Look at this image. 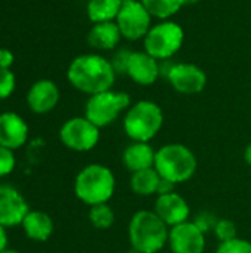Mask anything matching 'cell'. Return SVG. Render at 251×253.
<instances>
[{
  "label": "cell",
  "instance_id": "obj_1",
  "mask_svg": "<svg viewBox=\"0 0 251 253\" xmlns=\"http://www.w3.org/2000/svg\"><path fill=\"white\" fill-rule=\"evenodd\" d=\"M115 74L111 61L98 53H86L74 58L67 71L68 82L77 90L90 96L112 89Z\"/></svg>",
  "mask_w": 251,
  "mask_h": 253
},
{
  "label": "cell",
  "instance_id": "obj_2",
  "mask_svg": "<svg viewBox=\"0 0 251 253\" xmlns=\"http://www.w3.org/2000/svg\"><path fill=\"white\" fill-rule=\"evenodd\" d=\"M170 228L154 211H139L129 222V242L141 253H158L169 243Z\"/></svg>",
  "mask_w": 251,
  "mask_h": 253
},
{
  "label": "cell",
  "instance_id": "obj_3",
  "mask_svg": "<svg viewBox=\"0 0 251 253\" xmlns=\"http://www.w3.org/2000/svg\"><path fill=\"white\" fill-rule=\"evenodd\" d=\"M115 191V176L104 165H89L83 168L74 182V193L78 200L89 206L108 203Z\"/></svg>",
  "mask_w": 251,
  "mask_h": 253
},
{
  "label": "cell",
  "instance_id": "obj_4",
  "mask_svg": "<svg viewBox=\"0 0 251 253\" xmlns=\"http://www.w3.org/2000/svg\"><path fill=\"white\" fill-rule=\"evenodd\" d=\"M154 169L163 179L182 184L194 176L197 157L183 144H167L155 151Z\"/></svg>",
  "mask_w": 251,
  "mask_h": 253
},
{
  "label": "cell",
  "instance_id": "obj_5",
  "mask_svg": "<svg viewBox=\"0 0 251 253\" xmlns=\"http://www.w3.org/2000/svg\"><path fill=\"white\" fill-rule=\"evenodd\" d=\"M164 114L154 101H138L126 111L123 127L126 135L135 142H149L163 127Z\"/></svg>",
  "mask_w": 251,
  "mask_h": 253
},
{
  "label": "cell",
  "instance_id": "obj_6",
  "mask_svg": "<svg viewBox=\"0 0 251 253\" xmlns=\"http://www.w3.org/2000/svg\"><path fill=\"white\" fill-rule=\"evenodd\" d=\"M185 40L183 28L172 21H160L152 25L143 39V50L158 61H166L175 56Z\"/></svg>",
  "mask_w": 251,
  "mask_h": 253
},
{
  "label": "cell",
  "instance_id": "obj_7",
  "mask_svg": "<svg viewBox=\"0 0 251 253\" xmlns=\"http://www.w3.org/2000/svg\"><path fill=\"white\" fill-rule=\"evenodd\" d=\"M130 102V96L126 92L109 89L95 93L86 102L84 117L101 129L114 123L123 111H127Z\"/></svg>",
  "mask_w": 251,
  "mask_h": 253
},
{
  "label": "cell",
  "instance_id": "obj_8",
  "mask_svg": "<svg viewBox=\"0 0 251 253\" xmlns=\"http://www.w3.org/2000/svg\"><path fill=\"white\" fill-rule=\"evenodd\" d=\"M123 39L136 42L143 40L152 27V16L141 0H123V6L115 19Z\"/></svg>",
  "mask_w": 251,
  "mask_h": 253
},
{
  "label": "cell",
  "instance_id": "obj_9",
  "mask_svg": "<svg viewBox=\"0 0 251 253\" xmlns=\"http://www.w3.org/2000/svg\"><path fill=\"white\" fill-rule=\"evenodd\" d=\"M99 127L86 117H72L67 120L59 130L62 144L78 153L93 150L99 142Z\"/></svg>",
  "mask_w": 251,
  "mask_h": 253
},
{
  "label": "cell",
  "instance_id": "obj_10",
  "mask_svg": "<svg viewBox=\"0 0 251 253\" xmlns=\"http://www.w3.org/2000/svg\"><path fill=\"white\" fill-rule=\"evenodd\" d=\"M167 80L176 92L183 95H195L204 90L207 84V74L195 64L179 62L170 65Z\"/></svg>",
  "mask_w": 251,
  "mask_h": 253
},
{
  "label": "cell",
  "instance_id": "obj_11",
  "mask_svg": "<svg viewBox=\"0 0 251 253\" xmlns=\"http://www.w3.org/2000/svg\"><path fill=\"white\" fill-rule=\"evenodd\" d=\"M169 246L172 253H204L206 234L194 221H186L170 228Z\"/></svg>",
  "mask_w": 251,
  "mask_h": 253
},
{
  "label": "cell",
  "instance_id": "obj_12",
  "mask_svg": "<svg viewBox=\"0 0 251 253\" xmlns=\"http://www.w3.org/2000/svg\"><path fill=\"white\" fill-rule=\"evenodd\" d=\"M28 212V205L19 191L10 185L0 184V225L4 228L19 225Z\"/></svg>",
  "mask_w": 251,
  "mask_h": 253
},
{
  "label": "cell",
  "instance_id": "obj_13",
  "mask_svg": "<svg viewBox=\"0 0 251 253\" xmlns=\"http://www.w3.org/2000/svg\"><path fill=\"white\" fill-rule=\"evenodd\" d=\"M161 70H160L158 59L152 58L145 50L130 52L124 74H127L136 84L151 86L157 82Z\"/></svg>",
  "mask_w": 251,
  "mask_h": 253
},
{
  "label": "cell",
  "instance_id": "obj_14",
  "mask_svg": "<svg viewBox=\"0 0 251 253\" xmlns=\"http://www.w3.org/2000/svg\"><path fill=\"white\" fill-rule=\"evenodd\" d=\"M154 212L166 222L167 227H175L189 221V205L178 193L157 196Z\"/></svg>",
  "mask_w": 251,
  "mask_h": 253
},
{
  "label": "cell",
  "instance_id": "obj_15",
  "mask_svg": "<svg viewBox=\"0 0 251 253\" xmlns=\"http://www.w3.org/2000/svg\"><path fill=\"white\" fill-rule=\"evenodd\" d=\"M59 101V89L52 80L36 82L27 95V102L31 111L36 114H44L52 111Z\"/></svg>",
  "mask_w": 251,
  "mask_h": 253
},
{
  "label": "cell",
  "instance_id": "obj_16",
  "mask_svg": "<svg viewBox=\"0 0 251 253\" xmlns=\"http://www.w3.org/2000/svg\"><path fill=\"white\" fill-rule=\"evenodd\" d=\"M28 138V126L16 113L0 114V145L16 150L25 144Z\"/></svg>",
  "mask_w": 251,
  "mask_h": 253
},
{
  "label": "cell",
  "instance_id": "obj_17",
  "mask_svg": "<svg viewBox=\"0 0 251 253\" xmlns=\"http://www.w3.org/2000/svg\"><path fill=\"white\" fill-rule=\"evenodd\" d=\"M121 39L123 36L115 21L93 24V27L87 34V43L93 49H99V50L115 49Z\"/></svg>",
  "mask_w": 251,
  "mask_h": 253
},
{
  "label": "cell",
  "instance_id": "obj_18",
  "mask_svg": "<svg viewBox=\"0 0 251 253\" xmlns=\"http://www.w3.org/2000/svg\"><path fill=\"white\" fill-rule=\"evenodd\" d=\"M155 151L149 142H132L123 151V163L133 173L138 170L154 168Z\"/></svg>",
  "mask_w": 251,
  "mask_h": 253
},
{
  "label": "cell",
  "instance_id": "obj_19",
  "mask_svg": "<svg viewBox=\"0 0 251 253\" xmlns=\"http://www.w3.org/2000/svg\"><path fill=\"white\" fill-rule=\"evenodd\" d=\"M21 225L27 237L36 242H46L53 233L52 218L40 211H30Z\"/></svg>",
  "mask_w": 251,
  "mask_h": 253
},
{
  "label": "cell",
  "instance_id": "obj_20",
  "mask_svg": "<svg viewBox=\"0 0 251 253\" xmlns=\"http://www.w3.org/2000/svg\"><path fill=\"white\" fill-rule=\"evenodd\" d=\"M160 182H161V176L158 175V172L154 168H149V169H143V170H138L132 173L130 188L135 194L148 197V196L157 194Z\"/></svg>",
  "mask_w": 251,
  "mask_h": 253
},
{
  "label": "cell",
  "instance_id": "obj_21",
  "mask_svg": "<svg viewBox=\"0 0 251 253\" xmlns=\"http://www.w3.org/2000/svg\"><path fill=\"white\" fill-rule=\"evenodd\" d=\"M121 6L123 0H89L86 7L87 18L93 24L115 21Z\"/></svg>",
  "mask_w": 251,
  "mask_h": 253
},
{
  "label": "cell",
  "instance_id": "obj_22",
  "mask_svg": "<svg viewBox=\"0 0 251 253\" xmlns=\"http://www.w3.org/2000/svg\"><path fill=\"white\" fill-rule=\"evenodd\" d=\"M141 3L145 6L152 18H157L160 21L170 19L183 6L182 0H141Z\"/></svg>",
  "mask_w": 251,
  "mask_h": 253
},
{
  "label": "cell",
  "instance_id": "obj_23",
  "mask_svg": "<svg viewBox=\"0 0 251 253\" xmlns=\"http://www.w3.org/2000/svg\"><path fill=\"white\" fill-rule=\"evenodd\" d=\"M89 221L98 230H108L112 227L115 221V215H114V211L108 206V203L95 205V206H90Z\"/></svg>",
  "mask_w": 251,
  "mask_h": 253
},
{
  "label": "cell",
  "instance_id": "obj_24",
  "mask_svg": "<svg viewBox=\"0 0 251 253\" xmlns=\"http://www.w3.org/2000/svg\"><path fill=\"white\" fill-rule=\"evenodd\" d=\"M213 231H215V236L217 237V240L220 243L231 242V240L238 237L237 236V225L231 219H217Z\"/></svg>",
  "mask_w": 251,
  "mask_h": 253
},
{
  "label": "cell",
  "instance_id": "obj_25",
  "mask_svg": "<svg viewBox=\"0 0 251 253\" xmlns=\"http://www.w3.org/2000/svg\"><path fill=\"white\" fill-rule=\"evenodd\" d=\"M216 253H251V242L237 237L231 242L219 243Z\"/></svg>",
  "mask_w": 251,
  "mask_h": 253
},
{
  "label": "cell",
  "instance_id": "obj_26",
  "mask_svg": "<svg viewBox=\"0 0 251 253\" xmlns=\"http://www.w3.org/2000/svg\"><path fill=\"white\" fill-rule=\"evenodd\" d=\"M15 89V76L9 68L0 67V99L12 95Z\"/></svg>",
  "mask_w": 251,
  "mask_h": 253
},
{
  "label": "cell",
  "instance_id": "obj_27",
  "mask_svg": "<svg viewBox=\"0 0 251 253\" xmlns=\"http://www.w3.org/2000/svg\"><path fill=\"white\" fill-rule=\"evenodd\" d=\"M13 169H15L13 150H9V148L0 145V178L12 173Z\"/></svg>",
  "mask_w": 251,
  "mask_h": 253
},
{
  "label": "cell",
  "instance_id": "obj_28",
  "mask_svg": "<svg viewBox=\"0 0 251 253\" xmlns=\"http://www.w3.org/2000/svg\"><path fill=\"white\" fill-rule=\"evenodd\" d=\"M216 222H217V219H216V216L215 215H212V213H209V212H203V213H200L198 216H197V219L194 221V224L206 234L207 231H210V230H213L215 228V225H216Z\"/></svg>",
  "mask_w": 251,
  "mask_h": 253
},
{
  "label": "cell",
  "instance_id": "obj_29",
  "mask_svg": "<svg viewBox=\"0 0 251 253\" xmlns=\"http://www.w3.org/2000/svg\"><path fill=\"white\" fill-rule=\"evenodd\" d=\"M13 62V55L7 49H0V67L9 68Z\"/></svg>",
  "mask_w": 251,
  "mask_h": 253
},
{
  "label": "cell",
  "instance_id": "obj_30",
  "mask_svg": "<svg viewBox=\"0 0 251 253\" xmlns=\"http://www.w3.org/2000/svg\"><path fill=\"white\" fill-rule=\"evenodd\" d=\"M4 249H7V234H6V228L0 225V253Z\"/></svg>",
  "mask_w": 251,
  "mask_h": 253
},
{
  "label": "cell",
  "instance_id": "obj_31",
  "mask_svg": "<svg viewBox=\"0 0 251 253\" xmlns=\"http://www.w3.org/2000/svg\"><path fill=\"white\" fill-rule=\"evenodd\" d=\"M244 160H246V163L251 168V142L246 147V150H244Z\"/></svg>",
  "mask_w": 251,
  "mask_h": 253
},
{
  "label": "cell",
  "instance_id": "obj_32",
  "mask_svg": "<svg viewBox=\"0 0 251 253\" xmlns=\"http://www.w3.org/2000/svg\"><path fill=\"white\" fill-rule=\"evenodd\" d=\"M201 0H182V3H183V6L185 4H197V3H200Z\"/></svg>",
  "mask_w": 251,
  "mask_h": 253
},
{
  "label": "cell",
  "instance_id": "obj_33",
  "mask_svg": "<svg viewBox=\"0 0 251 253\" xmlns=\"http://www.w3.org/2000/svg\"><path fill=\"white\" fill-rule=\"evenodd\" d=\"M1 253H19V252H16V251H13V249H4Z\"/></svg>",
  "mask_w": 251,
  "mask_h": 253
},
{
  "label": "cell",
  "instance_id": "obj_34",
  "mask_svg": "<svg viewBox=\"0 0 251 253\" xmlns=\"http://www.w3.org/2000/svg\"><path fill=\"white\" fill-rule=\"evenodd\" d=\"M127 253H141V252H138L136 249H133V248H132V249H130V251H129V252H127Z\"/></svg>",
  "mask_w": 251,
  "mask_h": 253
}]
</instances>
